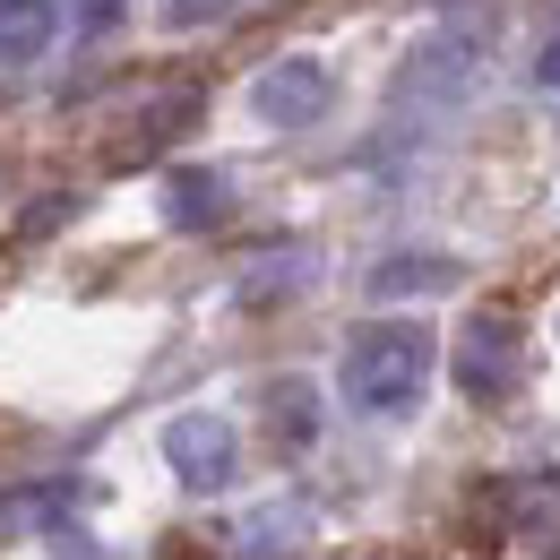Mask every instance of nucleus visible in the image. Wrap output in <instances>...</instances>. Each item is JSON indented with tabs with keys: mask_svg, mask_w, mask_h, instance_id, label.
Segmentation results:
<instances>
[{
	"mask_svg": "<svg viewBox=\"0 0 560 560\" xmlns=\"http://www.w3.org/2000/svg\"><path fill=\"white\" fill-rule=\"evenodd\" d=\"M164 466L182 491H233L242 475V431L224 415H173L164 422Z\"/></svg>",
	"mask_w": 560,
	"mask_h": 560,
	"instance_id": "nucleus-3",
	"label": "nucleus"
},
{
	"mask_svg": "<svg viewBox=\"0 0 560 560\" xmlns=\"http://www.w3.org/2000/svg\"><path fill=\"white\" fill-rule=\"evenodd\" d=\"M457 277H466L457 259H440V250H406V259H380V268H371V302H406V293H448Z\"/></svg>",
	"mask_w": 560,
	"mask_h": 560,
	"instance_id": "nucleus-8",
	"label": "nucleus"
},
{
	"mask_svg": "<svg viewBox=\"0 0 560 560\" xmlns=\"http://www.w3.org/2000/svg\"><path fill=\"white\" fill-rule=\"evenodd\" d=\"M535 86H552V95H560V35L544 44V52H535Z\"/></svg>",
	"mask_w": 560,
	"mask_h": 560,
	"instance_id": "nucleus-13",
	"label": "nucleus"
},
{
	"mask_svg": "<svg viewBox=\"0 0 560 560\" xmlns=\"http://www.w3.org/2000/svg\"><path fill=\"white\" fill-rule=\"evenodd\" d=\"M353 415H406L422 388H431V328L415 319H380L346 346V371H337Z\"/></svg>",
	"mask_w": 560,
	"mask_h": 560,
	"instance_id": "nucleus-1",
	"label": "nucleus"
},
{
	"mask_svg": "<svg viewBox=\"0 0 560 560\" xmlns=\"http://www.w3.org/2000/svg\"><path fill=\"white\" fill-rule=\"evenodd\" d=\"M78 26H86V35H113V26H121V0H78Z\"/></svg>",
	"mask_w": 560,
	"mask_h": 560,
	"instance_id": "nucleus-12",
	"label": "nucleus"
},
{
	"mask_svg": "<svg viewBox=\"0 0 560 560\" xmlns=\"http://www.w3.org/2000/svg\"><path fill=\"white\" fill-rule=\"evenodd\" d=\"M155 208H164L173 233H208V224H224V208H233V182L208 173V164H173L164 190H155Z\"/></svg>",
	"mask_w": 560,
	"mask_h": 560,
	"instance_id": "nucleus-5",
	"label": "nucleus"
},
{
	"mask_svg": "<svg viewBox=\"0 0 560 560\" xmlns=\"http://www.w3.org/2000/svg\"><path fill=\"white\" fill-rule=\"evenodd\" d=\"M328 95H337V78H328V61H311V52H284V61H268V70L250 78V113L268 130H311L328 113Z\"/></svg>",
	"mask_w": 560,
	"mask_h": 560,
	"instance_id": "nucleus-4",
	"label": "nucleus"
},
{
	"mask_svg": "<svg viewBox=\"0 0 560 560\" xmlns=\"http://www.w3.org/2000/svg\"><path fill=\"white\" fill-rule=\"evenodd\" d=\"M466 78H475V44H422L415 61H406V95H466Z\"/></svg>",
	"mask_w": 560,
	"mask_h": 560,
	"instance_id": "nucleus-9",
	"label": "nucleus"
},
{
	"mask_svg": "<svg viewBox=\"0 0 560 560\" xmlns=\"http://www.w3.org/2000/svg\"><path fill=\"white\" fill-rule=\"evenodd\" d=\"M164 9H173L182 26H199V18H215V9H233V0H164Z\"/></svg>",
	"mask_w": 560,
	"mask_h": 560,
	"instance_id": "nucleus-14",
	"label": "nucleus"
},
{
	"mask_svg": "<svg viewBox=\"0 0 560 560\" xmlns=\"http://www.w3.org/2000/svg\"><path fill=\"white\" fill-rule=\"evenodd\" d=\"M448 371H457V388H466L475 406H500V397L517 388V371H526L517 319H509V311H475V319L457 328V346H448Z\"/></svg>",
	"mask_w": 560,
	"mask_h": 560,
	"instance_id": "nucleus-2",
	"label": "nucleus"
},
{
	"mask_svg": "<svg viewBox=\"0 0 560 560\" xmlns=\"http://www.w3.org/2000/svg\"><path fill=\"white\" fill-rule=\"evenodd\" d=\"M311 277V250H293V242H284L277 259H259V268H242V302H277L284 284H302Z\"/></svg>",
	"mask_w": 560,
	"mask_h": 560,
	"instance_id": "nucleus-11",
	"label": "nucleus"
},
{
	"mask_svg": "<svg viewBox=\"0 0 560 560\" xmlns=\"http://www.w3.org/2000/svg\"><path fill=\"white\" fill-rule=\"evenodd\" d=\"M259 415H268V440H277V448H311V440H319V388H311V380H268V388H259Z\"/></svg>",
	"mask_w": 560,
	"mask_h": 560,
	"instance_id": "nucleus-7",
	"label": "nucleus"
},
{
	"mask_svg": "<svg viewBox=\"0 0 560 560\" xmlns=\"http://www.w3.org/2000/svg\"><path fill=\"white\" fill-rule=\"evenodd\" d=\"M302 535H311V517H302L293 500H277V509H250L233 544H242V552H250V560H284V552H293V544H302Z\"/></svg>",
	"mask_w": 560,
	"mask_h": 560,
	"instance_id": "nucleus-10",
	"label": "nucleus"
},
{
	"mask_svg": "<svg viewBox=\"0 0 560 560\" xmlns=\"http://www.w3.org/2000/svg\"><path fill=\"white\" fill-rule=\"evenodd\" d=\"M61 44V0H0V61L26 70Z\"/></svg>",
	"mask_w": 560,
	"mask_h": 560,
	"instance_id": "nucleus-6",
	"label": "nucleus"
}]
</instances>
